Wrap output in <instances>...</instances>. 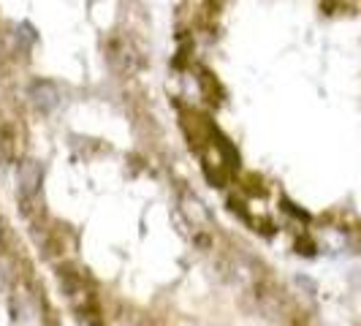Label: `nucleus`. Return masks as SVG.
I'll return each mask as SVG.
<instances>
[{
    "mask_svg": "<svg viewBox=\"0 0 361 326\" xmlns=\"http://www.w3.org/2000/svg\"><path fill=\"white\" fill-rule=\"evenodd\" d=\"M22 210L79 326H315L305 296L161 163L54 158Z\"/></svg>",
    "mask_w": 361,
    "mask_h": 326,
    "instance_id": "nucleus-1",
    "label": "nucleus"
},
{
    "mask_svg": "<svg viewBox=\"0 0 361 326\" xmlns=\"http://www.w3.org/2000/svg\"><path fill=\"white\" fill-rule=\"evenodd\" d=\"M0 326H66L36 255L0 207Z\"/></svg>",
    "mask_w": 361,
    "mask_h": 326,
    "instance_id": "nucleus-2",
    "label": "nucleus"
}]
</instances>
